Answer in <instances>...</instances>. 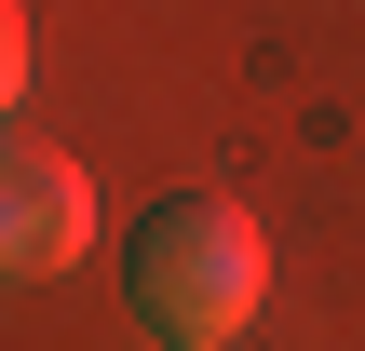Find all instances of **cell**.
Returning a JSON list of instances; mask_svg holds the SVG:
<instances>
[{
  "label": "cell",
  "mask_w": 365,
  "mask_h": 351,
  "mask_svg": "<svg viewBox=\"0 0 365 351\" xmlns=\"http://www.w3.org/2000/svg\"><path fill=\"white\" fill-rule=\"evenodd\" d=\"M122 284H135V325H149V338L203 351V338H230V325L271 298V230H257L230 189H176V203H149Z\"/></svg>",
  "instance_id": "obj_1"
},
{
  "label": "cell",
  "mask_w": 365,
  "mask_h": 351,
  "mask_svg": "<svg viewBox=\"0 0 365 351\" xmlns=\"http://www.w3.org/2000/svg\"><path fill=\"white\" fill-rule=\"evenodd\" d=\"M95 243V176L41 135H0V284H54Z\"/></svg>",
  "instance_id": "obj_2"
},
{
  "label": "cell",
  "mask_w": 365,
  "mask_h": 351,
  "mask_svg": "<svg viewBox=\"0 0 365 351\" xmlns=\"http://www.w3.org/2000/svg\"><path fill=\"white\" fill-rule=\"evenodd\" d=\"M14 81H27V0H0V108H14Z\"/></svg>",
  "instance_id": "obj_3"
},
{
  "label": "cell",
  "mask_w": 365,
  "mask_h": 351,
  "mask_svg": "<svg viewBox=\"0 0 365 351\" xmlns=\"http://www.w3.org/2000/svg\"><path fill=\"white\" fill-rule=\"evenodd\" d=\"M203 351H230V338H203Z\"/></svg>",
  "instance_id": "obj_4"
}]
</instances>
